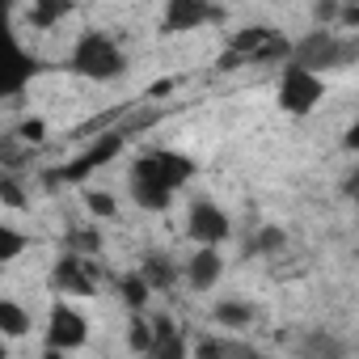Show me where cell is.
Wrapping results in <instances>:
<instances>
[{
  "mask_svg": "<svg viewBox=\"0 0 359 359\" xmlns=\"http://www.w3.org/2000/svg\"><path fill=\"white\" fill-rule=\"evenodd\" d=\"M0 330H5V338H26L30 334V313L18 300H0Z\"/></svg>",
  "mask_w": 359,
  "mask_h": 359,
  "instance_id": "obj_20",
  "label": "cell"
},
{
  "mask_svg": "<svg viewBox=\"0 0 359 359\" xmlns=\"http://www.w3.org/2000/svg\"><path fill=\"white\" fill-rule=\"evenodd\" d=\"M300 359H346V346H342L334 334L313 330V334H304V342H300Z\"/></svg>",
  "mask_w": 359,
  "mask_h": 359,
  "instance_id": "obj_17",
  "label": "cell"
},
{
  "mask_svg": "<svg viewBox=\"0 0 359 359\" xmlns=\"http://www.w3.org/2000/svg\"><path fill=\"white\" fill-rule=\"evenodd\" d=\"M271 34H275L271 26H241V30H233V34H229L224 51H233V55H241V60L250 64V60H254V51H258Z\"/></svg>",
  "mask_w": 359,
  "mask_h": 359,
  "instance_id": "obj_15",
  "label": "cell"
},
{
  "mask_svg": "<svg viewBox=\"0 0 359 359\" xmlns=\"http://www.w3.org/2000/svg\"><path fill=\"white\" fill-rule=\"evenodd\" d=\"M182 275H187V283H191L195 292H212V287L220 283V275H224V258H220V250H195L191 262L182 266Z\"/></svg>",
  "mask_w": 359,
  "mask_h": 359,
  "instance_id": "obj_10",
  "label": "cell"
},
{
  "mask_svg": "<svg viewBox=\"0 0 359 359\" xmlns=\"http://www.w3.org/2000/svg\"><path fill=\"white\" fill-rule=\"evenodd\" d=\"M342 148H346V152H359V118L346 127V135H342Z\"/></svg>",
  "mask_w": 359,
  "mask_h": 359,
  "instance_id": "obj_31",
  "label": "cell"
},
{
  "mask_svg": "<svg viewBox=\"0 0 359 359\" xmlns=\"http://www.w3.org/2000/svg\"><path fill=\"white\" fill-rule=\"evenodd\" d=\"M173 187H169V177L161 173V165H156V156L148 152V156H135V165H131V199L144 208V212H169V203H173Z\"/></svg>",
  "mask_w": 359,
  "mask_h": 359,
  "instance_id": "obj_4",
  "label": "cell"
},
{
  "mask_svg": "<svg viewBox=\"0 0 359 359\" xmlns=\"http://www.w3.org/2000/svg\"><path fill=\"white\" fill-rule=\"evenodd\" d=\"M140 275L148 279V287L152 292H169L177 279H182V271H177V262L169 258V254H161V250H152V254H144V262H140Z\"/></svg>",
  "mask_w": 359,
  "mask_h": 359,
  "instance_id": "obj_13",
  "label": "cell"
},
{
  "mask_svg": "<svg viewBox=\"0 0 359 359\" xmlns=\"http://www.w3.org/2000/svg\"><path fill=\"white\" fill-rule=\"evenodd\" d=\"M195 359H266L258 346L241 342V338H203Z\"/></svg>",
  "mask_w": 359,
  "mask_h": 359,
  "instance_id": "obj_14",
  "label": "cell"
},
{
  "mask_svg": "<svg viewBox=\"0 0 359 359\" xmlns=\"http://www.w3.org/2000/svg\"><path fill=\"white\" fill-rule=\"evenodd\" d=\"M224 18H229L224 9L203 5V0H169L161 13V34H187V30H199L208 22H224Z\"/></svg>",
  "mask_w": 359,
  "mask_h": 359,
  "instance_id": "obj_8",
  "label": "cell"
},
{
  "mask_svg": "<svg viewBox=\"0 0 359 359\" xmlns=\"http://www.w3.org/2000/svg\"><path fill=\"white\" fill-rule=\"evenodd\" d=\"M123 152V135L118 131H110V135H97L81 156H72L60 173H55V182H85V177L93 173V169H102V165H110L114 156Z\"/></svg>",
  "mask_w": 359,
  "mask_h": 359,
  "instance_id": "obj_7",
  "label": "cell"
},
{
  "mask_svg": "<svg viewBox=\"0 0 359 359\" xmlns=\"http://www.w3.org/2000/svg\"><path fill=\"white\" fill-rule=\"evenodd\" d=\"M123 68H127L123 47L102 30H85L72 47V55H68V72H76L85 81H118Z\"/></svg>",
  "mask_w": 359,
  "mask_h": 359,
  "instance_id": "obj_2",
  "label": "cell"
},
{
  "mask_svg": "<svg viewBox=\"0 0 359 359\" xmlns=\"http://www.w3.org/2000/svg\"><path fill=\"white\" fill-rule=\"evenodd\" d=\"M152 330H156V342H152V351H148L144 359H187V355H191V351H187L182 330H177L165 313H156V317H152Z\"/></svg>",
  "mask_w": 359,
  "mask_h": 359,
  "instance_id": "obj_12",
  "label": "cell"
},
{
  "mask_svg": "<svg viewBox=\"0 0 359 359\" xmlns=\"http://www.w3.org/2000/svg\"><path fill=\"white\" fill-rule=\"evenodd\" d=\"M9 68H13V72L5 76V89H0L5 97H18V93H22V89H26V85L43 72L39 55H30V51H26L22 43H13V39H9Z\"/></svg>",
  "mask_w": 359,
  "mask_h": 359,
  "instance_id": "obj_11",
  "label": "cell"
},
{
  "mask_svg": "<svg viewBox=\"0 0 359 359\" xmlns=\"http://www.w3.org/2000/svg\"><path fill=\"white\" fill-rule=\"evenodd\" d=\"M68 13H72V0H39V5L30 9V22H34V30H51Z\"/></svg>",
  "mask_w": 359,
  "mask_h": 359,
  "instance_id": "obj_22",
  "label": "cell"
},
{
  "mask_svg": "<svg viewBox=\"0 0 359 359\" xmlns=\"http://www.w3.org/2000/svg\"><path fill=\"white\" fill-rule=\"evenodd\" d=\"M152 342H156V330H152V317H144V313H131V321H127V346L144 359L148 351H152Z\"/></svg>",
  "mask_w": 359,
  "mask_h": 359,
  "instance_id": "obj_19",
  "label": "cell"
},
{
  "mask_svg": "<svg viewBox=\"0 0 359 359\" xmlns=\"http://www.w3.org/2000/svg\"><path fill=\"white\" fill-rule=\"evenodd\" d=\"M18 135H22V140H26V144H39V140H43V135H47V123H43V118H26V123H22V131H18Z\"/></svg>",
  "mask_w": 359,
  "mask_h": 359,
  "instance_id": "obj_28",
  "label": "cell"
},
{
  "mask_svg": "<svg viewBox=\"0 0 359 359\" xmlns=\"http://www.w3.org/2000/svg\"><path fill=\"white\" fill-rule=\"evenodd\" d=\"M0 203H5L9 212H22V208H26V191H22V182H18L13 173L0 177Z\"/></svg>",
  "mask_w": 359,
  "mask_h": 359,
  "instance_id": "obj_26",
  "label": "cell"
},
{
  "mask_svg": "<svg viewBox=\"0 0 359 359\" xmlns=\"http://www.w3.org/2000/svg\"><path fill=\"white\" fill-rule=\"evenodd\" d=\"M152 156H156V165H161V173L169 177L173 191H182L191 177H195V161L182 156V152H169V148H165V152H152Z\"/></svg>",
  "mask_w": 359,
  "mask_h": 359,
  "instance_id": "obj_16",
  "label": "cell"
},
{
  "mask_svg": "<svg viewBox=\"0 0 359 359\" xmlns=\"http://www.w3.org/2000/svg\"><path fill=\"white\" fill-rule=\"evenodd\" d=\"M342 195H346V199L359 208V165H351V173L342 177Z\"/></svg>",
  "mask_w": 359,
  "mask_h": 359,
  "instance_id": "obj_29",
  "label": "cell"
},
{
  "mask_svg": "<svg viewBox=\"0 0 359 359\" xmlns=\"http://www.w3.org/2000/svg\"><path fill=\"white\" fill-rule=\"evenodd\" d=\"M287 245V233L279 229V224H266V229H258V241H254V250H262V254H275V250H283Z\"/></svg>",
  "mask_w": 359,
  "mask_h": 359,
  "instance_id": "obj_27",
  "label": "cell"
},
{
  "mask_svg": "<svg viewBox=\"0 0 359 359\" xmlns=\"http://www.w3.org/2000/svg\"><path fill=\"white\" fill-rule=\"evenodd\" d=\"M177 89V81H156L152 89H148V97H165V93H173Z\"/></svg>",
  "mask_w": 359,
  "mask_h": 359,
  "instance_id": "obj_33",
  "label": "cell"
},
{
  "mask_svg": "<svg viewBox=\"0 0 359 359\" xmlns=\"http://www.w3.org/2000/svg\"><path fill=\"white\" fill-rule=\"evenodd\" d=\"M118 296H123V304H127L131 313H140V309L148 304L152 287H148V279H144L140 271H131V275H123V279H118Z\"/></svg>",
  "mask_w": 359,
  "mask_h": 359,
  "instance_id": "obj_21",
  "label": "cell"
},
{
  "mask_svg": "<svg viewBox=\"0 0 359 359\" xmlns=\"http://www.w3.org/2000/svg\"><path fill=\"white\" fill-rule=\"evenodd\" d=\"M187 237L199 250H220L233 237V220L216 199H195L191 212H187Z\"/></svg>",
  "mask_w": 359,
  "mask_h": 359,
  "instance_id": "obj_5",
  "label": "cell"
},
{
  "mask_svg": "<svg viewBox=\"0 0 359 359\" xmlns=\"http://www.w3.org/2000/svg\"><path fill=\"white\" fill-rule=\"evenodd\" d=\"M338 30H359V5H342V13H338Z\"/></svg>",
  "mask_w": 359,
  "mask_h": 359,
  "instance_id": "obj_30",
  "label": "cell"
},
{
  "mask_svg": "<svg viewBox=\"0 0 359 359\" xmlns=\"http://www.w3.org/2000/svg\"><path fill=\"white\" fill-rule=\"evenodd\" d=\"M241 64H245V60H241V55H233V51H224V55L216 60V68H220V72H233V68H241Z\"/></svg>",
  "mask_w": 359,
  "mask_h": 359,
  "instance_id": "obj_32",
  "label": "cell"
},
{
  "mask_svg": "<svg viewBox=\"0 0 359 359\" xmlns=\"http://www.w3.org/2000/svg\"><path fill=\"white\" fill-rule=\"evenodd\" d=\"M85 208H89V216H97V220H114V216H118V203H114V195H106V191H85Z\"/></svg>",
  "mask_w": 359,
  "mask_h": 359,
  "instance_id": "obj_23",
  "label": "cell"
},
{
  "mask_svg": "<svg viewBox=\"0 0 359 359\" xmlns=\"http://www.w3.org/2000/svg\"><path fill=\"white\" fill-rule=\"evenodd\" d=\"M279 110L283 114H296V118H304V114H313L317 106H321V97H325V81L317 76V72H304V68H296V64H287L283 72H279Z\"/></svg>",
  "mask_w": 359,
  "mask_h": 359,
  "instance_id": "obj_3",
  "label": "cell"
},
{
  "mask_svg": "<svg viewBox=\"0 0 359 359\" xmlns=\"http://www.w3.org/2000/svg\"><path fill=\"white\" fill-rule=\"evenodd\" d=\"M43 359H72V355H68V351H51V346H47V351H43Z\"/></svg>",
  "mask_w": 359,
  "mask_h": 359,
  "instance_id": "obj_34",
  "label": "cell"
},
{
  "mask_svg": "<svg viewBox=\"0 0 359 359\" xmlns=\"http://www.w3.org/2000/svg\"><path fill=\"white\" fill-rule=\"evenodd\" d=\"M102 250V237L93 233V229H76L72 237H68V254H81V258H93Z\"/></svg>",
  "mask_w": 359,
  "mask_h": 359,
  "instance_id": "obj_25",
  "label": "cell"
},
{
  "mask_svg": "<svg viewBox=\"0 0 359 359\" xmlns=\"http://www.w3.org/2000/svg\"><path fill=\"white\" fill-rule=\"evenodd\" d=\"M22 250H26V237H22L13 224H5V229H0V262H5V266H9V262H18V254H22Z\"/></svg>",
  "mask_w": 359,
  "mask_h": 359,
  "instance_id": "obj_24",
  "label": "cell"
},
{
  "mask_svg": "<svg viewBox=\"0 0 359 359\" xmlns=\"http://www.w3.org/2000/svg\"><path fill=\"white\" fill-rule=\"evenodd\" d=\"M359 60V34H338V30H313L304 39H296V51H292V64L304 68V72H334V68H346Z\"/></svg>",
  "mask_w": 359,
  "mask_h": 359,
  "instance_id": "obj_1",
  "label": "cell"
},
{
  "mask_svg": "<svg viewBox=\"0 0 359 359\" xmlns=\"http://www.w3.org/2000/svg\"><path fill=\"white\" fill-rule=\"evenodd\" d=\"M93 258H81V254H64L55 266H51V287L60 296H93L97 283H93Z\"/></svg>",
  "mask_w": 359,
  "mask_h": 359,
  "instance_id": "obj_9",
  "label": "cell"
},
{
  "mask_svg": "<svg viewBox=\"0 0 359 359\" xmlns=\"http://www.w3.org/2000/svg\"><path fill=\"white\" fill-rule=\"evenodd\" d=\"M89 342V321L68 304V300H55L51 313H47V346L51 351H81Z\"/></svg>",
  "mask_w": 359,
  "mask_h": 359,
  "instance_id": "obj_6",
  "label": "cell"
},
{
  "mask_svg": "<svg viewBox=\"0 0 359 359\" xmlns=\"http://www.w3.org/2000/svg\"><path fill=\"white\" fill-rule=\"evenodd\" d=\"M212 317H216V325H224V330H245V325L254 321V304H250V300H220Z\"/></svg>",
  "mask_w": 359,
  "mask_h": 359,
  "instance_id": "obj_18",
  "label": "cell"
}]
</instances>
